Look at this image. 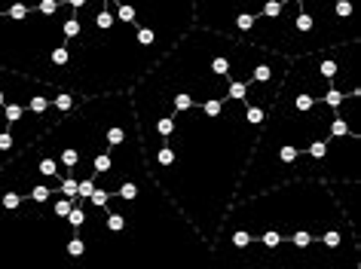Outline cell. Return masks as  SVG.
Listing matches in <instances>:
<instances>
[{"label": "cell", "mask_w": 361, "mask_h": 269, "mask_svg": "<svg viewBox=\"0 0 361 269\" xmlns=\"http://www.w3.org/2000/svg\"><path fill=\"white\" fill-rule=\"evenodd\" d=\"M221 37L193 25L129 89L144 165L209 248L273 107V98H245L221 116L205 113Z\"/></svg>", "instance_id": "cell-1"}, {"label": "cell", "mask_w": 361, "mask_h": 269, "mask_svg": "<svg viewBox=\"0 0 361 269\" xmlns=\"http://www.w3.org/2000/svg\"><path fill=\"white\" fill-rule=\"evenodd\" d=\"M248 236L233 269H358L361 239L331 187L315 177L285 181L236 199L218 232ZM214 232V236H218Z\"/></svg>", "instance_id": "cell-2"}, {"label": "cell", "mask_w": 361, "mask_h": 269, "mask_svg": "<svg viewBox=\"0 0 361 269\" xmlns=\"http://www.w3.org/2000/svg\"><path fill=\"white\" fill-rule=\"evenodd\" d=\"M242 40L285 58L361 40V0H285L276 19L257 15Z\"/></svg>", "instance_id": "cell-3"}, {"label": "cell", "mask_w": 361, "mask_h": 269, "mask_svg": "<svg viewBox=\"0 0 361 269\" xmlns=\"http://www.w3.org/2000/svg\"><path fill=\"white\" fill-rule=\"evenodd\" d=\"M6 125H10V123H6V116H4V104H0V132H4V129H6ZM6 163H10V159H6L4 154H0V168H4Z\"/></svg>", "instance_id": "cell-4"}, {"label": "cell", "mask_w": 361, "mask_h": 269, "mask_svg": "<svg viewBox=\"0 0 361 269\" xmlns=\"http://www.w3.org/2000/svg\"><path fill=\"white\" fill-rule=\"evenodd\" d=\"M68 6H71V10H83V6H86V0H68Z\"/></svg>", "instance_id": "cell-5"}, {"label": "cell", "mask_w": 361, "mask_h": 269, "mask_svg": "<svg viewBox=\"0 0 361 269\" xmlns=\"http://www.w3.org/2000/svg\"><path fill=\"white\" fill-rule=\"evenodd\" d=\"M291 4H300V0H291Z\"/></svg>", "instance_id": "cell-6"}]
</instances>
